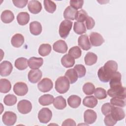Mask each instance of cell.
<instances>
[{"mask_svg":"<svg viewBox=\"0 0 126 126\" xmlns=\"http://www.w3.org/2000/svg\"><path fill=\"white\" fill-rule=\"evenodd\" d=\"M53 86V82L48 78H44L42 79L37 84L38 90L43 93L50 91L52 89Z\"/></svg>","mask_w":126,"mask_h":126,"instance_id":"cell-8","label":"cell"},{"mask_svg":"<svg viewBox=\"0 0 126 126\" xmlns=\"http://www.w3.org/2000/svg\"><path fill=\"white\" fill-rule=\"evenodd\" d=\"M44 6L45 9L49 13H53L56 9V3L51 0H44Z\"/></svg>","mask_w":126,"mask_h":126,"instance_id":"cell-36","label":"cell"},{"mask_svg":"<svg viewBox=\"0 0 126 126\" xmlns=\"http://www.w3.org/2000/svg\"><path fill=\"white\" fill-rule=\"evenodd\" d=\"M53 103L55 108L59 110L63 109L66 106V100L61 95L58 96L54 98Z\"/></svg>","mask_w":126,"mask_h":126,"instance_id":"cell-23","label":"cell"},{"mask_svg":"<svg viewBox=\"0 0 126 126\" xmlns=\"http://www.w3.org/2000/svg\"><path fill=\"white\" fill-rule=\"evenodd\" d=\"M74 69L76 71L79 78H82L85 75L86 69L83 65L81 64H76L74 67Z\"/></svg>","mask_w":126,"mask_h":126,"instance_id":"cell-42","label":"cell"},{"mask_svg":"<svg viewBox=\"0 0 126 126\" xmlns=\"http://www.w3.org/2000/svg\"><path fill=\"white\" fill-rule=\"evenodd\" d=\"M88 16V14L85 11V10L81 9L77 11L75 20H77L78 22L83 23V22L86 20Z\"/></svg>","mask_w":126,"mask_h":126,"instance_id":"cell-43","label":"cell"},{"mask_svg":"<svg viewBox=\"0 0 126 126\" xmlns=\"http://www.w3.org/2000/svg\"><path fill=\"white\" fill-rule=\"evenodd\" d=\"M52 50L51 46L49 44H42L38 48V53L43 57L48 55Z\"/></svg>","mask_w":126,"mask_h":126,"instance_id":"cell-34","label":"cell"},{"mask_svg":"<svg viewBox=\"0 0 126 126\" xmlns=\"http://www.w3.org/2000/svg\"><path fill=\"white\" fill-rule=\"evenodd\" d=\"M2 120L3 124L6 126H13L17 121L16 114L11 111H6L2 117Z\"/></svg>","mask_w":126,"mask_h":126,"instance_id":"cell-6","label":"cell"},{"mask_svg":"<svg viewBox=\"0 0 126 126\" xmlns=\"http://www.w3.org/2000/svg\"><path fill=\"white\" fill-rule=\"evenodd\" d=\"M97 99L93 95L86 96L83 100V105L89 108H94L97 105Z\"/></svg>","mask_w":126,"mask_h":126,"instance_id":"cell-29","label":"cell"},{"mask_svg":"<svg viewBox=\"0 0 126 126\" xmlns=\"http://www.w3.org/2000/svg\"><path fill=\"white\" fill-rule=\"evenodd\" d=\"M53 50L56 52L60 53H65L67 50V45L66 42L63 40L56 41L53 45Z\"/></svg>","mask_w":126,"mask_h":126,"instance_id":"cell-17","label":"cell"},{"mask_svg":"<svg viewBox=\"0 0 126 126\" xmlns=\"http://www.w3.org/2000/svg\"><path fill=\"white\" fill-rule=\"evenodd\" d=\"M73 30L78 34H82L86 32V28L83 23L75 22L74 24Z\"/></svg>","mask_w":126,"mask_h":126,"instance_id":"cell-35","label":"cell"},{"mask_svg":"<svg viewBox=\"0 0 126 126\" xmlns=\"http://www.w3.org/2000/svg\"><path fill=\"white\" fill-rule=\"evenodd\" d=\"M83 91L87 95L92 94L95 90V87L93 84L90 82L85 83L83 87Z\"/></svg>","mask_w":126,"mask_h":126,"instance_id":"cell-39","label":"cell"},{"mask_svg":"<svg viewBox=\"0 0 126 126\" xmlns=\"http://www.w3.org/2000/svg\"><path fill=\"white\" fill-rule=\"evenodd\" d=\"M84 3V0H70L69 1L70 6L73 8L77 10L81 9Z\"/></svg>","mask_w":126,"mask_h":126,"instance_id":"cell-46","label":"cell"},{"mask_svg":"<svg viewBox=\"0 0 126 126\" xmlns=\"http://www.w3.org/2000/svg\"><path fill=\"white\" fill-rule=\"evenodd\" d=\"M24 42V37L23 35L20 33H16L14 34L11 38V43L12 45L16 48L21 47Z\"/></svg>","mask_w":126,"mask_h":126,"instance_id":"cell-21","label":"cell"},{"mask_svg":"<svg viewBox=\"0 0 126 126\" xmlns=\"http://www.w3.org/2000/svg\"><path fill=\"white\" fill-rule=\"evenodd\" d=\"M28 8L31 13L32 14H37L41 11L42 5L38 0H32L29 2Z\"/></svg>","mask_w":126,"mask_h":126,"instance_id":"cell-15","label":"cell"},{"mask_svg":"<svg viewBox=\"0 0 126 126\" xmlns=\"http://www.w3.org/2000/svg\"><path fill=\"white\" fill-rule=\"evenodd\" d=\"M17 20L20 25H26L30 21V15L27 12H20L17 16Z\"/></svg>","mask_w":126,"mask_h":126,"instance_id":"cell-26","label":"cell"},{"mask_svg":"<svg viewBox=\"0 0 126 126\" xmlns=\"http://www.w3.org/2000/svg\"><path fill=\"white\" fill-rule=\"evenodd\" d=\"M61 61L62 65L66 68L72 67L75 63L74 59L69 54L64 55L62 58Z\"/></svg>","mask_w":126,"mask_h":126,"instance_id":"cell-24","label":"cell"},{"mask_svg":"<svg viewBox=\"0 0 126 126\" xmlns=\"http://www.w3.org/2000/svg\"><path fill=\"white\" fill-rule=\"evenodd\" d=\"M52 112L48 108H42L38 113V119L41 123L47 124L51 119Z\"/></svg>","mask_w":126,"mask_h":126,"instance_id":"cell-5","label":"cell"},{"mask_svg":"<svg viewBox=\"0 0 126 126\" xmlns=\"http://www.w3.org/2000/svg\"><path fill=\"white\" fill-rule=\"evenodd\" d=\"M0 19L2 22L5 24L11 23L14 19L13 13L9 10H5L2 12L0 16Z\"/></svg>","mask_w":126,"mask_h":126,"instance_id":"cell-22","label":"cell"},{"mask_svg":"<svg viewBox=\"0 0 126 126\" xmlns=\"http://www.w3.org/2000/svg\"><path fill=\"white\" fill-rule=\"evenodd\" d=\"M107 94L109 96L114 97H117L126 98V88L122 85L115 86L110 88L107 91Z\"/></svg>","mask_w":126,"mask_h":126,"instance_id":"cell-3","label":"cell"},{"mask_svg":"<svg viewBox=\"0 0 126 126\" xmlns=\"http://www.w3.org/2000/svg\"><path fill=\"white\" fill-rule=\"evenodd\" d=\"M118 69L117 63L112 60L107 61L97 71V76L99 80L102 82L109 81L112 74Z\"/></svg>","mask_w":126,"mask_h":126,"instance_id":"cell-1","label":"cell"},{"mask_svg":"<svg viewBox=\"0 0 126 126\" xmlns=\"http://www.w3.org/2000/svg\"><path fill=\"white\" fill-rule=\"evenodd\" d=\"M78 44L84 50H89L91 48V43L88 36L86 34L80 35L78 39Z\"/></svg>","mask_w":126,"mask_h":126,"instance_id":"cell-14","label":"cell"},{"mask_svg":"<svg viewBox=\"0 0 126 126\" xmlns=\"http://www.w3.org/2000/svg\"><path fill=\"white\" fill-rule=\"evenodd\" d=\"M62 126H76L75 122L71 119H67L64 120L62 124Z\"/></svg>","mask_w":126,"mask_h":126,"instance_id":"cell-49","label":"cell"},{"mask_svg":"<svg viewBox=\"0 0 126 126\" xmlns=\"http://www.w3.org/2000/svg\"><path fill=\"white\" fill-rule=\"evenodd\" d=\"M13 69L11 63L7 61H4L0 64V74L1 76H7L10 74Z\"/></svg>","mask_w":126,"mask_h":126,"instance_id":"cell-10","label":"cell"},{"mask_svg":"<svg viewBox=\"0 0 126 126\" xmlns=\"http://www.w3.org/2000/svg\"><path fill=\"white\" fill-rule=\"evenodd\" d=\"M110 114L116 121L122 120L125 117V113L124 110L116 106H113Z\"/></svg>","mask_w":126,"mask_h":126,"instance_id":"cell-13","label":"cell"},{"mask_svg":"<svg viewBox=\"0 0 126 126\" xmlns=\"http://www.w3.org/2000/svg\"><path fill=\"white\" fill-rule=\"evenodd\" d=\"M110 103L113 106L124 107L126 105L125 99L120 97H114L110 99Z\"/></svg>","mask_w":126,"mask_h":126,"instance_id":"cell-41","label":"cell"},{"mask_svg":"<svg viewBox=\"0 0 126 126\" xmlns=\"http://www.w3.org/2000/svg\"><path fill=\"white\" fill-rule=\"evenodd\" d=\"M17 101L16 96L13 94H8L5 96L3 99L4 103L7 106H12L16 104Z\"/></svg>","mask_w":126,"mask_h":126,"instance_id":"cell-37","label":"cell"},{"mask_svg":"<svg viewBox=\"0 0 126 126\" xmlns=\"http://www.w3.org/2000/svg\"><path fill=\"white\" fill-rule=\"evenodd\" d=\"M117 121H116L113 118L110 114L106 115L104 119V122L105 123V125L107 126H114L117 123Z\"/></svg>","mask_w":126,"mask_h":126,"instance_id":"cell-45","label":"cell"},{"mask_svg":"<svg viewBox=\"0 0 126 126\" xmlns=\"http://www.w3.org/2000/svg\"><path fill=\"white\" fill-rule=\"evenodd\" d=\"M70 83L65 76L59 77L55 82V89L57 92L63 94L66 93L69 89Z\"/></svg>","mask_w":126,"mask_h":126,"instance_id":"cell-2","label":"cell"},{"mask_svg":"<svg viewBox=\"0 0 126 126\" xmlns=\"http://www.w3.org/2000/svg\"><path fill=\"white\" fill-rule=\"evenodd\" d=\"M11 88L10 82L6 79H0V92L1 93H7Z\"/></svg>","mask_w":126,"mask_h":126,"instance_id":"cell-33","label":"cell"},{"mask_svg":"<svg viewBox=\"0 0 126 126\" xmlns=\"http://www.w3.org/2000/svg\"><path fill=\"white\" fill-rule=\"evenodd\" d=\"M15 66L20 70L26 69L28 66L27 59L24 57H20L16 60L14 63Z\"/></svg>","mask_w":126,"mask_h":126,"instance_id":"cell-30","label":"cell"},{"mask_svg":"<svg viewBox=\"0 0 126 126\" xmlns=\"http://www.w3.org/2000/svg\"><path fill=\"white\" fill-rule=\"evenodd\" d=\"M65 76L67 78L70 84H73L76 82L78 78L77 74L74 68L68 69L65 73Z\"/></svg>","mask_w":126,"mask_h":126,"instance_id":"cell-32","label":"cell"},{"mask_svg":"<svg viewBox=\"0 0 126 126\" xmlns=\"http://www.w3.org/2000/svg\"><path fill=\"white\" fill-rule=\"evenodd\" d=\"M54 99V96L51 94H45L41 95L39 98L38 102L42 106H47L52 104Z\"/></svg>","mask_w":126,"mask_h":126,"instance_id":"cell-28","label":"cell"},{"mask_svg":"<svg viewBox=\"0 0 126 126\" xmlns=\"http://www.w3.org/2000/svg\"><path fill=\"white\" fill-rule=\"evenodd\" d=\"M97 60V57L96 54L93 52H88L84 58L85 64L87 65H92L95 64Z\"/></svg>","mask_w":126,"mask_h":126,"instance_id":"cell-31","label":"cell"},{"mask_svg":"<svg viewBox=\"0 0 126 126\" xmlns=\"http://www.w3.org/2000/svg\"><path fill=\"white\" fill-rule=\"evenodd\" d=\"M122 75L118 71L115 72L109 80V85L110 87H112L115 86L122 85L121 82Z\"/></svg>","mask_w":126,"mask_h":126,"instance_id":"cell-27","label":"cell"},{"mask_svg":"<svg viewBox=\"0 0 126 126\" xmlns=\"http://www.w3.org/2000/svg\"><path fill=\"white\" fill-rule=\"evenodd\" d=\"M42 72L39 69L31 70L28 73V79L32 83L38 82L42 77Z\"/></svg>","mask_w":126,"mask_h":126,"instance_id":"cell-16","label":"cell"},{"mask_svg":"<svg viewBox=\"0 0 126 126\" xmlns=\"http://www.w3.org/2000/svg\"><path fill=\"white\" fill-rule=\"evenodd\" d=\"M85 23H86L87 29L88 30L92 29L95 25L94 20L92 17H89V16H88L87 19H86Z\"/></svg>","mask_w":126,"mask_h":126,"instance_id":"cell-47","label":"cell"},{"mask_svg":"<svg viewBox=\"0 0 126 126\" xmlns=\"http://www.w3.org/2000/svg\"><path fill=\"white\" fill-rule=\"evenodd\" d=\"M42 28L41 24L37 21H33L30 24V32L34 35H39L42 32Z\"/></svg>","mask_w":126,"mask_h":126,"instance_id":"cell-20","label":"cell"},{"mask_svg":"<svg viewBox=\"0 0 126 126\" xmlns=\"http://www.w3.org/2000/svg\"><path fill=\"white\" fill-rule=\"evenodd\" d=\"M14 93L19 96L26 95L28 92V87L26 83L22 82H19L14 84L13 86Z\"/></svg>","mask_w":126,"mask_h":126,"instance_id":"cell-9","label":"cell"},{"mask_svg":"<svg viewBox=\"0 0 126 126\" xmlns=\"http://www.w3.org/2000/svg\"><path fill=\"white\" fill-rule=\"evenodd\" d=\"M81 102V98L76 95H71L67 99V103L69 106L73 108L78 107Z\"/></svg>","mask_w":126,"mask_h":126,"instance_id":"cell-25","label":"cell"},{"mask_svg":"<svg viewBox=\"0 0 126 126\" xmlns=\"http://www.w3.org/2000/svg\"><path fill=\"white\" fill-rule=\"evenodd\" d=\"M72 22L64 20L63 21L60 25L59 32L60 36L63 38H65L68 35L72 27Z\"/></svg>","mask_w":126,"mask_h":126,"instance_id":"cell-4","label":"cell"},{"mask_svg":"<svg viewBox=\"0 0 126 126\" xmlns=\"http://www.w3.org/2000/svg\"><path fill=\"white\" fill-rule=\"evenodd\" d=\"M90 40L93 46H99L101 45L104 42L102 36L96 32H93L90 35Z\"/></svg>","mask_w":126,"mask_h":126,"instance_id":"cell-11","label":"cell"},{"mask_svg":"<svg viewBox=\"0 0 126 126\" xmlns=\"http://www.w3.org/2000/svg\"><path fill=\"white\" fill-rule=\"evenodd\" d=\"M14 5L18 8H23L25 7L28 3V0H13Z\"/></svg>","mask_w":126,"mask_h":126,"instance_id":"cell-48","label":"cell"},{"mask_svg":"<svg viewBox=\"0 0 126 126\" xmlns=\"http://www.w3.org/2000/svg\"><path fill=\"white\" fill-rule=\"evenodd\" d=\"M77 10L70 6H68L63 12V17L66 20H74L76 18Z\"/></svg>","mask_w":126,"mask_h":126,"instance_id":"cell-19","label":"cell"},{"mask_svg":"<svg viewBox=\"0 0 126 126\" xmlns=\"http://www.w3.org/2000/svg\"><path fill=\"white\" fill-rule=\"evenodd\" d=\"M94 93L96 98L98 99H104L107 96L106 91L102 88H97L95 89Z\"/></svg>","mask_w":126,"mask_h":126,"instance_id":"cell-40","label":"cell"},{"mask_svg":"<svg viewBox=\"0 0 126 126\" xmlns=\"http://www.w3.org/2000/svg\"><path fill=\"white\" fill-rule=\"evenodd\" d=\"M97 118L96 112L93 110L87 109L84 113V122L87 124L90 125L94 123Z\"/></svg>","mask_w":126,"mask_h":126,"instance_id":"cell-12","label":"cell"},{"mask_svg":"<svg viewBox=\"0 0 126 126\" xmlns=\"http://www.w3.org/2000/svg\"><path fill=\"white\" fill-rule=\"evenodd\" d=\"M17 109L20 113L26 114L31 111L32 104L29 100L26 99L21 100L17 104Z\"/></svg>","mask_w":126,"mask_h":126,"instance_id":"cell-7","label":"cell"},{"mask_svg":"<svg viewBox=\"0 0 126 126\" xmlns=\"http://www.w3.org/2000/svg\"><path fill=\"white\" fill-rule=\"evenodd\" d=\"M113 106V105L110 103H106L103 104L101 108L102 113L105 116L110 114Z\"/></svg>","mask_w":126,"mask_h":126,"instance_id":"cell-44","label":"cell"},{"mask_svg":"<svg viewBox=\"0 0 126 126\" xmlns=\"http://www.w3.org/2000/svg\"><path fill=\"white\" fill-rule=\"evenodd\" d=\"M82 51L80 47L78 46H73L71 47L68 51V54L74 59H76L80 58L81 56Z\"/></svg>","mask_w":126,"mask_h":126,"instance_id":"cell-38","label":"cell"},{"mask_svg":"<svg viewBox=\"0 0 126 126\" xmlns=\"http://www.w3.org/2000/svg\"><path fill=\"white\" fill-rule=\"evenodd\" d=\"M28 65L32 69H37L40 67L43 63V60L42 58L32 57L28 61Z\"/></svg>","mask_w":126,"mask_h":126,"instance_id":"cell-18","label":"cell"}]
</instances>
